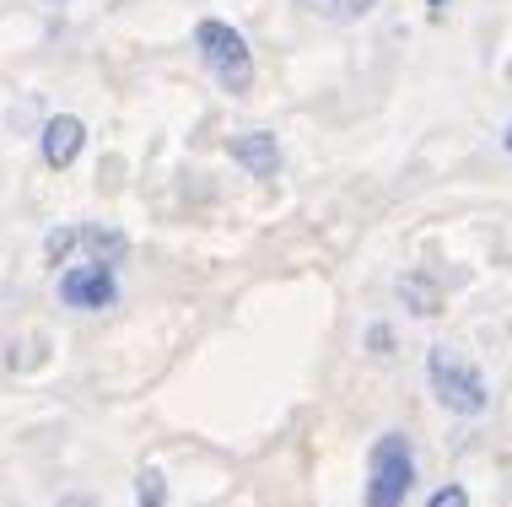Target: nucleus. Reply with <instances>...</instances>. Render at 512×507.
<instances>
[{
  "label": "nucleus",
  "instance_id": "nucleus-6",
  "mask_svg": "<svg viewBox=\"0 0 512 507\" xmlns=\"http://www.w3.org/2000/svg\"><path fill=\"white\" fill-rule=\"evenodd\" d=\"M44 162L49 168H71V162L81 157V146H87V125H81L76 114H54L44 125Z\"/></svg>",
  "mask_w": 512,
  "mask_h": 507
},
{
  "label": "nucleus",
  "instance_id": "nucleus-16",
  "mask_svg": "<svg viewBox=\"0 0 512 507\" xmlns=\"http://www.w3.org/2000/svg\"><path fill=\"white\" fill-rule=\"evenodd\" d=\"M54 6H65V0H54Z\"/></svg>",
  "mask_w": 512,
  "mask_h": 507
},
{
  "label": "nucleus",
  "instance_id": "nucleus-14",
  "mask_svg": "<svg viewBox=\"0 0 512 507\" xmlns=\"http://www.w3.org/2000/svg\"><path fill=\"white\" fill-rule=\"evenodd\" d=\"M426 6H432V11H442V6H448V0H426Z\"/></svg>",
  "mask_w": 512,
  "mask_h": 507
},
{
  "label": "nucleus",
  "instance_id": "nucleus-11",
  "mask_svg": "<svg viewBox=\"0 0 512 507\" xmlns=\"http://www.w3.org/2000/svg\"><path fill=\"white\" fill-rule=\"evenodd\" d=\"M71 254H81V227H54L44 238V259L49 265H65Z\"/></svg>",
  "mask_w": 512,
  "mask_h": 507
},
{
  "label": "nucleus",
  "instance_id": "nucleus-13",
  "mask_svg": "<svg viewBox=\"0 0 512 507\" xmlns=\"http://www.w3.org/2000/svg\"><path fill=\"white\" fill-rule=\"evenodd\" d=\"M367 351L372 356H394V330L389 324H367Z\"/></svg>",
  "mask_w": 512,
  "mask_h": 507
},
{
  "label": "nucleus",
  "instance_id": "nucleus-3",
  "mask_svg": "<svg viewBox=\"0 0 512 507\" xmlns=\"http://www.w3.org/2000/svg\"><path fill=\"white\" fill-rule=\"evenodd\" d=\"M195 49H200L205 71L221 81V92H232V98H248V92H254V54H248V38L232 22L205 17L195 27Z\"/></svg>",
  "mask_w": 512,
  "mask_h": 507
},
{
  "label": "nucleus",
  "instance_id": "nucleus-2",
  "mask_svg": "<svg viewBox=\"0 0 512 507\" xmlns=\"http://www.w3.org/2000/svg\"><path fill=\"white\" fill-rule=\"evenodd\" d=\"M415 448L405 432H383L367 454V486H362V507H405L415 491Z\"/></svg>",
  "mask_w": 512,
  "mask_h": 507
},
{
  "label": "nucleus",
  "instance_id": "nucleus-1",
  "mask_svg": "<svg viewBox=\"0 0 512 507\" xmlns=\"http://www.w3.org/2000/svg\"><path fill=\"white\" fill-rule=\"evenodd\" d=\"M426 383H432V400L448 416H486L491 405V383L459 346H432L426 351Z\"/></svg>",
  "mask_w": 512,
  "mask_h": 507
},
{
  "label": "nucleus",
  "instance_id": "nucleus-4",
  "mask_svg": "<svg viewBox=\"0 0 512 507\" xmlns=\"http://www.w3.org/2000/svg\"><path fill=\"white\" fill-rule=\"evenodd\" d=\"M60 303L76 308V313H103L119 303V276L114 265H103V259H81L60 276Z\"/></svg>",
  "mask_w": 512,
  "mask_h": 507
},
{
  "label": "nucleus",
  "instance_id": "nucleus-5",
  "mask_svg": "<svg viewBox=\"0 0 512 507\" xmlns=\"http://www.w3.org/2000/svg\"><path fill=\"white\" fill-rule=\"evenodd\" d=\"M227 152L238 168H248L254 178H275L281 173V141H275L270 130H248V135H232Z\"/></svg>",
  "mask_w": 512,
  "mask_h": 507
},
{
  "label": "nucleus",
  "instance_id": "nucleus-10",
  "mask_svg": "<svg viewBox=\"0 0 512 507\" xmlns=\"http://www.w3.org/2000/svg\"><path fill=\"white\" fill-rule=\"evenodd\" d=\"M308 6L318 11L324 22H362L378 0H308Z\"/></svg>",
  "mask_w": 512,
  "mask_h": 507
},
{
  "label": "nucleus",
  "instance_id": "nucleus-15",
  "mask_svg": "<svg viewBox=\"0 0 512 507\" xmlns=\"http://www.w3.org/2000/svg\"><path fill=\"white\" fill-rule=\"evenodd\" d=\"M507 152H512V125H507Z\"/></svg>",
  "mask_w": 512,
  "mask_h": 507
},
{
  "label": "nucleus",
  "instance_id": "nucleus-12",
  "mask_svg": "<svg viewBox=\"0 0 512 507\" xmlns=\"http://www.w3.org/2000/svg\"><path fill=\"white\" fill-rule=\"evenodd\" d=\"M426 507H469V491L459 481H448V486H437L432 497H426Z\"/></svg>",
  "mask_w": 512,
  "mask_h": 507
},
{
  "label": "nucleus",
  "instance_id": "nucleus-7",
  "mask_svg": "<svg viewBox=\"0 0 512 507\" xmlns=\"http://www.w3.org/2000/svg\"><path fill=\"white\" fill-rule=\"evenodd\" d=\"M399 303H405V313H415V319H432V313H442V286L426 276V270H405V276H399Z\"/></svg>",
  "mask_w": 512,
  "mask_h": 507
},
{
  "label": "nucleus",
  "instance_id": "nucleus-9",
  "mask_svg": "<svg viewBox=\"0 0 512 507\" xmlns=\"http://www.w3.org/2000/svg\"><path fill=\"white\" fill-rule=\"evenodd\" d=\"M135 507H168V475H162L157 464H146V470L135 475Z\"/></svg>",
  "mask_w": 512,
  "mask_h": 507
},
{
  "label": "nucleus",
  "instance_id": "nucleus-8",
  "mask_svg": "<svg viewBox=\"0 0 512 507\" xmlns=\"http://www.w3.org/2000/svg\"><path fill=\"white\" fill-rule=\"evenodd\" d=\"M130 249V238L114 227H81V254H92V259H103V265H114V259Z\"/></svg>",
  "mask_w": 512,
  "mask_h": 507
}]
</instances>
